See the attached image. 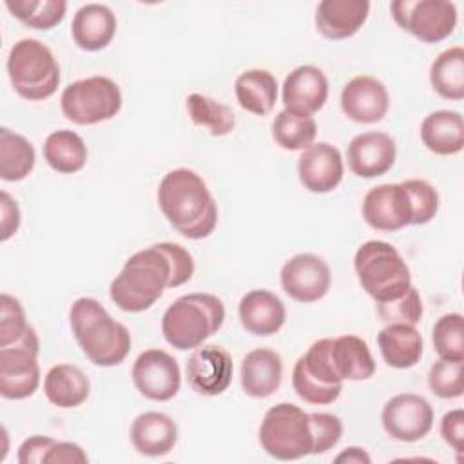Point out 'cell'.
<instances>
[{
  "label": "cell",
  "mask_w": 464,
  "mask_h": 464,
  "mask_svg": "<svg viewBox=\"0 0 464 464\" xmlns=\"http://www.w3.org/2000/svg\"><path fill=\"white\" fill-rule=\"evenodd\" d=\"M234 92L241 109L266 116L277 102V80L266 69H248L236 78Z\"/></svg>",
  "instance_id": "obj_29"
},
{
  "label": "cell",
  "mask_w": 464,
  "mask_h": 464,
  "mask_svg": "<svg viewBox=\"0 0 464 464\" xmlns=\"http://www.w3.org/2000/svg\"><path fill=\"white\" fill-rule=\"evenodd\" d=\"M7 74L16 94L29 102L51 98L60 85V65L54 54L34 38L18 40L11 47Z\"/></svg>",
  "instance_id": "obj_6"
},
{
  "label": "cell",
  "mask_w": 464,
  "mask_h": 464,
  "mask_svg": "<svg viewBox=\"0 0 464 464\" xmlns=\"http://www.w3.org/2000/svg\"><path fill=\"white\" fill-rule=\"evenodd\" d=\"M420 140L433 154H459L464 147V120L460 112L448 109L430 112L420 123Z\"/></svg>",
  "instance_id": "obj_26"
},
{
  "label": "cell",
  "mask_w": 464,
  "mask_h": 464,
  "mask_svg": "<svg viewBox=\"0 0 464 464\" xmlns=\"http://www.w3.org/2000/svg\"><path fill=\"white\" fill-rule=\"evenodd\" d=\"M364 221L382 232L411 225V205L402 183H382L370 188L362 199Z\"/></svg>",
  "instance_id": "obj_15"
},
{
  "label": "cell",
  "mask_w": 464,
  "mask_h": 464,
  "mask_svg": "<svg viewBox=\"0 0 464 464\" xmlns=\"http://www.w3.org/2000/svg\"><path fill=\"white\" fill-rule=\"evenodd\" d=\"M261 448L277 460H297L312 455L314 437L310 413L292 402L272 406L259 426Z\"/></svg>",
  "instance_id": "obj_7"
},
{
  "label": "cell",
  "mask_w": 464,
  "mask_h": 464,
  "mask_svg": "<svg viewBox=\"0 0 464 464\" xmlns=\"http://www.w3.org/2000/svg\"><path fill=\"white\" fill-rule=\"evenodd\" d=\"M335 462H346V464H370V462H372V459H370V455H368L362 448L352 446V448L343 450V451L335 457Z\"/></svg>",
  "instance_id": "obj_47"
},
{
  "label": "cell",
  "mask_w": 464,
  "mask_h": 464,
  "mask_svg": "<svg viewBox=\"0 0 464 464\" xmlns=\"http://www.w3.org/2000/svg\"><path fill=\"white\" fill-rule=\"evenodd\" d=\"M5 7L16 20L40 31L56 27L67 13L63 0H5Z\"/></svg>",
  "instance_id": "obj_35"
},
{
  "label": "cell",
  "mask_w": 464,
  "mask_h": 464,
  "mask_svg": "<svg viewBox=\"0 0 464 464\" xmlns=\"http://www.w3.org/2000/svg\"><path fill=\"white\" fill-rule=\"evenodd\" d=\"M0 216H2V219H0V227H2L0 239L7 241L11 236L16 234L22 216H20L18 203L5 190L0 192Z\"/></svg>",
  "instance_id": "obj_46"
},
{
  "label": "cell",
  "mask_w": 464,
  "mask_h": 464,
  "mask_svg": "<svg viewBox=\"0 0 464 464\" xmlns=\"http://www.w3.org/2000/svg\"><path fill=\"white\" fill-rule=\"evenodd\" d=\"M239 321L248 334L268 337L277 334L286 321L285 303L270 290L246 292L237 306Z\"/></svg>",
  "instance_id": "obj_20"
},
{
  "label": "cell",
  "mask_w": 464,
  "mask_h": 464,
  "mask_svg": "<svg viewBox=\"0 0 464 464\" xmlns=\"http://www.w3.org/2000/svg\"><path fill=\"white\" fill-rule=\"evenodd\" d=\"M158 205L170 227L187 239L208 237L218 225V203L203 178L190 169H174L161 178Z\"/></svg>",
  "instance_id": "obj_2"
},
{
  "label": "cell",
  "mask_w": 464,
  "mask_h": 464,
  "mask_svg": "<svg viewBox=\"0 0 464 464\" xmlns=\"http://www.w3.org/2000/svg\"><path fill=\"white\" fill-rule=\"evenodd\" d=\"M297 174L306 190L315 194L332 192L343 181V156L339 149L328 141L312 143L297 160Z\"/></svg>",
  "instance_id": "obj_16"
},
{
  "label": "cell",
  "mask_w": 464,
  "mask_h": 464,
  "mask_svg": "<svg viewBox=\"0 0 464 464\" xmlns=\"http://www.w3.org/2000/svg\"><path fill=\"white\" fill-rule=\"evenodd\" d=\"M129 435L138 453L145 457H163L170 453L178 442V426L167 413L145 411L132 420Z\"/></svg>",
  "instance_id": "obj_22"
},
{
  "label": "cell",
  "mask_w": 464,
  "mask_h": 464,
  "mask_svg": "<svg viewBox=\"0 0 464 464\" xmlns=\"http://www.w3.org/2000/svg\"><path fill=\"white\" fill-rule=\"evenodd\" d=\"M185 373L188 386L196 393L207 397L219 395L232 382V357L218 344H201L188 355Z\"/></svg>",
  "instance_id": "obj_14"
},
{
  "label": "cell",
  "mask_w": 464,
  "mask_h": 464,
  "mask_svg": "<svg viewBox=\"0 0 464 464\" xmlns=\"http://www.w3.org/2000/svg\"><path fill=\"white\" fill-rule=\"evenodd\" d=\"M292 386L299 399H303L308 404H315V406H326V404L335 402L343 392V384L326 386V384L319 382L317 379L310 377L299 366V362H295L294 370H292Z\"/></svg>",
  "instance_id": "obj_41"
},
{
  "label": "cell",
  "mask_w": 464,
  "mask_h": 464,
  "mask_svg": "<svg viewBox=\"0 0 464 464\" xmlns=\"http://www.w3.org/2000/svg\"><path fill=\"white\" fill-rule=\"evenodd\" d=\"M69 323L85 357L96 366H116L130 352V332L109 315L94 297H80L71 304Z\"/></svg>",
  "instance_id": "obj_3"
},
{
  "label": "cell",
  "mask_w": 464,
  "mask_h": 464,
  "mask_svg": "<svg viewBox=\"0 0 464 464\" xmlns=\"http://www.w3.org/2000/svg\"><path fill=\"white\" fill-rule=\"evenodd\" d=\"M430 83L444 100L459 102L464 98V49L460 45L442 51L433 60Z\"/></svg>",
  "instance_id": "obj_31"
},
{
  "label": "cell",
  "mask_w": 464,
  "mask_h": 464,
  "mask_svg": "<svg viewBox=\"0 0 464 464\" xmlns=\"http://www.w3.org/2000/svg\"><path fill=\"white\" fill-rule=\"evenodd\" d=\"M353 268L362 290L375 303H388L404 295L411 286L410 266L401 252L379 239L362 243L353 257Z\"/></svg>",
  "instance_id": "obj_5"
},
{
  "label": "cell",
  "mask_w": 464,
  "mask_h": 464,
  "mask_svg": "<svg viewBox=\"0 0 464 464\" xmlns=\"http://www.w3.org/2000/svg\"><path fill=\"white\" fill-rule=\"evenodd\" d=\"M440 435L442 439L457 451L462 453L464 442V411L460 408L444 413L440 420Z\"/></svg>",
  "instance_id": "obj_44"
},
{
  "label": "cell",
  "mask_w": 464,
  "mask_h": 464,
  "mask_svg": "<svg viewBox=\"0 0 464 464\" xmlns=\"http://www.w3.org/2000/svg\"><path fill=\"white\" fill-rule=\"evenodd\" d=\"M431 341L440 359L464 361V317L462 314H444L433 324Z\"/></svg>",
  "instance_id": "obj_36"
},
{
  "label": "cell",
  "mask_w": 464,
  "mask_h": 464,
  "mask_svg": "<svg viewBox=\"0 0 464 464\" xmlns=\"http://www.w3.org/2000/svg\"><path fill=\"white\" fill-rule=\"evenodd\" d=\"M384 431L401 442H417L433 428V408L417 393L392 397L381 413Z\"/></svg>",
  "instance_id": "obj_12"
},
{
  "label": "cell",
  "mask_w": 464,
  "mask_h": 464,
  "mask_svg": "<svg viewBox=\"0 0 464 464\" xmlns=\"http://www.w3.org/2000/svg\"><path fill=\"white\" fill-rule=\"evenodd\" d=\"M328 359L339 381H366L375 373V361L366 341L352 334L330 337Z\"/></svg>",
  "instance_id": "obj_25"
},
{
  "label": "cell",
  "mask_w": 464,
  "mask_h": 464,
  "mask_svg": "<svg viewBox=\"0 0 464 464\" xmlns=\"http://www.w3.org/2000/svg\"><path fill=\"white\" fill-rule=\"evenodd\" d=\"M194 274L192 254L178 243L163 241L132 254L112 279L109 295L123 312L149 310L165 288H178Z\"/></svg>",
  "instance_id": "obj_1"
},
{
  "label": "cell",
  "mask_w": 464,
  "mask_h": 464,
  "mask_svg": "<svg viewBox=\"0 0 464 464\" xmlns=\"http://www.w3.org/2000/svg\"><path fill=\"white\" fill-rule=\"evenodd\" d=\"M379 352L384 362L397 370L415 366L422 357V335L411 324H386L377 334Z\"/></svg>",
  "instance_id": "obj_27"
},
{
  "label": "cell",
  "mask_w": 464,
  "mask_h": 464,
  "mask_svg": "<svg viewBox=\"0 0 464 464\" xmlns=\"http://www.w3.org/2000/svg\"><path fill=\"white\" fill-rule=\"evenodd\" d=\"M402 187L408 192L411 205V225H426L439 212V192L437 188L419 178H411L402 181Z\"/></svg>",
  "instance_id": "obj_38"
},
{
  "label": "cell",
  "mask_w": 464,
  "mask_h": 464,
  "mask_svg": "<svg viewBox=\"0 0 464 464\" xmlns=\"http://www.w3.org/2000/svg\"><path fill=\"white\" fill-rule=\"evenodd\" d=\"M341 109L355 123H377L390 109V96L381 80L355 76L341 91Z\"/></svg>",
  "instance_id": "obj_18"
},
{
  "label": "cell",
  "mask_w": 464,
  "mask_h": 464,
  "mask_svg": "<svg viewBox=\"0 0 464 464\" xmlns=\"http://www.w3.org/2000/svg\"><path fill=\"white\" fill-rule=\"evenodd\" d=\"M36 163L34 147L27 138L7 127L0 129V178L20 181L31 174Z\"/></svg>",
  "instance_id": "obj_32"
},
{
  "label": "cell",
  "mask_w": 464,
  "mask_h": 464,
  "mask_svg": "<svg viewBox=\"0 0 464 464\" xmlns=\"http://www.w3.org/2000/svg\"><path fill=\"white\" fill-rule=\"evenodd\" d=\"M56 439L47 435H33L25 439L18 448V462L20 464H44V457Z\"/></svg>",
  "instance_id": "obj_45"
},
{
  "label": "cell",
  "mask_w": 464,
  "mask_h": 464,
  "mask_svg": "<svg viewBox=\"0 0 464 464\" xmlns=\"http://www.w3.org/2000/svg\"><path fill=\"white\" fill-rule=\"evenodd\" d=\"M422 299L417 288L411 285L410 290L388 303H377V315L386 324H411L415 326L422 317Z\"/></svg>",
  "instance_id": "obj_39"
},
{
  "label": "cell",
  "mask_w": 464,
  "mask_h": 464,
  "mask_svg": "<svg viewBox=\"0 0 464 464\" xmlns=\"http://www.w3.org/2000/svg\"><path fill=\"white\" fill-rule=\"evenodd\" d=\"M272 136L285 150H304L317 136V123L308 114L283 109L272 121Z\"/></svg>",
  "instance_id": "obj_33"
},
{
  "label": "cell",
  "mask_w": 464,
  "mask_h": 464,
  "mask_svg": "<svg viewBox=\"0 0 464 464\" xmlns=\"http://www.w3.org/2000/svg\"><path fill=\"white\" fill-rule=\"evenodd\" d=\"M390 11L402 31L424 44L442 42L457 27V7L448 0H395Z\"/></svg>",
  "instance_id": "obj_9"
},
{
  "label": "cell",
  "mask_w": 464,
  "mask_h": 464,
  "mask_svg": "<svg viewBox=\"0 0 464 464\" xmlns=\"http://www.w3.org/2000/svg\"><path fill=\"white\" fill-rule=\"evenodd\" d=\"M225 323V304L212 294L178 297L161 317V334L176 350H194L212 337Z\"/></svg>",
  "instance_id": "obj_4"
},
{
  "label": "cell",
  "mask_w": 464,
  "mask_h": 464,
  "mask_svg": "<svg viewBox=\"0 0 464 464\" xmlns=\"http://www.w3.org/2000/svg\"><path fill=\"white\" fill-rule=\"evenodd\" d=\"M132 382L145 399L165 402L178 395L181 370L170 353L150 348L136 357L132 364Z\"/></svg>",
  "instance_id": "obj_11"
},
{
  "label": "cell",
  "mask_w": 464,
  "mask_h": 464,
  "mask_svg": "<svg viewBox=\"0 0 464 464\" xmlns=\"http://www.w3.org/2000/svg\"><path fill=\"white\" fill-rule=\"evenodd\" d=\"M368 13V0H323L315 7V27L328 40H344L362 27Z\"/></svg>",
  "instance_id": "obj_21"
},
{
  "label": "cell",
  "mask_w": 464,
  "mask_h": 464,
  "mask_svg": "<svg viewBox=\"0 0 464 464\" xmlns=\"http://www.w3.org/2000/svg\"><path fill=\"white\" fill-rule=\"evenodd\" d=\"M29 323L25 319V312L22 303L9 295H0V348L14 344L24 337V334L29 330Z\"/></svg>",
  "instance_id": "obj_40"
},
{
  "label": "cell",
  "mask_w": 464,
  "mask_h": 464,
  "mask_svg": "<svg viewBox=\"0 0 464 464\" xmlns=\"http://www.w3.org/2000/svg\"><path fill=\"white\" fill-rule=\"evenodd\" d=\"M187 112L196 125L207 129L212 136H227L236 125L234 112L228 105L199 92L187 96Z\"/></svg>",
  "instance_id": "obj_34"
},
{
  "label": "cell",
  "mask_w": 464,
  "mask_h": 464,
  "mask_svg": "<svg viewBox=\"0 0 464 464\" xmlns=\"http://www.w3.org/2000/svg\"><path fill=\"white\" fill-rule=\"evenodd\" d=\"M89 460L83 448L76 442L54 440L44 457V464H85Z\"/></svg>",
  "instance_id": "obj_43"
},
{
  "label": "cell",
  "mask_w": 464,
  "mask_h": 464,
  "mask_svg": "<svg viewBox=\"0 0 464 464\" xmlns=\"http://www.w3.org/2000/svg\"><path fill=\"white\" fill-rule=\"evenodd\" d=\"M464 361L439 359L428 373L430 390L440 399H457L464 392Z\"/></svg>",
  "instance_id": "obj_37"
},
{
  "label": "cell",
  "mask_w": 464,
  "mask_h": 464,
  "mask_svg": "<svg viewBox=\"0 0 464 464\" xmlns=\"http://www.w3.org/2000/svg\"><path fill=\"white\" fill-rule=\"evenodd\" d=\"M116 16L111 7L103 4H85L82 5L71 24V34L74 44L83 51L105 49L116 34Z\"/></svg>",
  "instance_id": "obj_24"
},
{
  "label": "cell",
  "mask_w": 464,
  "mask_h": 464,
  "mask_svg": "<svg viewBox=\"0 0 464 464\" xmlns=\"http://www.w3.org/2000/svg\"><path fill=\"white\" fill-rule=\"evenodd\" d=\"M310 428L314 437L312 455L326 453L343 437V422L332 413H310Z\"/></svg>",
  "instance_id": "obj_42"
},
{
  "label": "cell",
  "mask_w": 464,
  "mask_h": 464,
  "mask_svg": "<svg viewBox=\"0 0 464 464\" xmlns=\"http://www.w3.org/2000/svg\"><path fill=\"white\" fill-rule=\"evenodd\" d=\"M63 116L76 125H96L121 109V91L107 76H89L69 83L60 98Z\"/></svg>",
  "instance_id": "obj_8"
},
{
  "label": "cell",
  "mask_w": 464,
  "mask_h": 464,
  "mask_svg": "<svg viewBox=\"0 0 464 464\" xmlns=\"http://www.w3.org/2000/svg\"><path fill=\"white\" fill-rule=\"evenodd\" d=\"M44 393L58 408H76L87 401L91 382L78 366L56 364L45 373Z\"/></svg>",
  "instance_id": "obj_28"
},
{
  "label": "cell",
  "mask_w": 464,
  "mask_h": 464,
  "mask_svg": "<svg viewBox=\"0 0 464 464\" xmlns=\"http://www.w3.org/2000/svg\"><path fill=\"white\" fill-rule=\"evenodd\" d=\"M241 388L254 399H266L281 386L283 361L270 348H256L243 357Z\"/></svg>",
  "instance_id": "obj_23"
},
{
  "label": "cell",
  "mask_w": 464,
  "mask_h": 464,
  "mask_svg": "<svg viewBox=\"0 0 464 464\" xmlns=\"http://www.w3.org/2000/svg\"><path fill=\"white\" fill-rule=\"evenodd\" d=\"M332 285L328 263L310 252L290 257L281 268V286L297 303H315L323 299Z\"/></svg>",
  "instance_id": "obj_13"
},
{
  "label": "cell",
  "mask_w": 464,
  "mask_h": 464,
  "mask_svg": "<svg viewBox=\"0 0 464 464\" xmlns=\"http://www.w3.org/2000/svg\"><path fill=\"white\" fill-rule=\"evenodd\" d=\"M397 158V145L386 132L368 130L352 138L346 149L350 170L359 178L386 174Z\"/></svg>",
  "instance_id": "obj_17"
},
{
  "label": "cell",
  "mask_w": 464,
  "mask_h": 464,
  "mask_svg": "<svg viewBox=\"0 0 464 464\" xmlns=\"http://www.w3.org/2000/svg\"><path fill=\"white\" fill-rule=\"evenodd\" d=\"M87 145L80 134L69 129L53 130L44 141V160L60 174H74L87 163Z\"/></svg>",
  "instance_id": "obj_30"
},
{
  "label": "cell",
  "mask_w": 464,
  "mask_h": 464,
  "mask_svg": "<svg viewBox=\"0 0 464 464\" xmlns=\"http://www.w3.org/2000/svg\"><path fill=\"white\" fill-rule=\"evenodd\" d=\"M40 341L33 326L14 344L0 348V395L9 401L31 397L40 384Z\"/></svg>",
  "instance_id": "obj_10"
},
{
  "label": "cell",
  "mask_w": 464,
  "mask_h": 464,
  "mask_svg": "<svg viewBox=\"0 0 464 464\" xmlns=\"http://www.w3.org/2000/svg\"><path fill=\"white\" fill-rule=\"evenodd\" d=\"M283 105L301 114H315L328 100V80L315 65H299L283 82Z\"/></svg>",
  "instance_id": "obj_19"
}]
</instances>
